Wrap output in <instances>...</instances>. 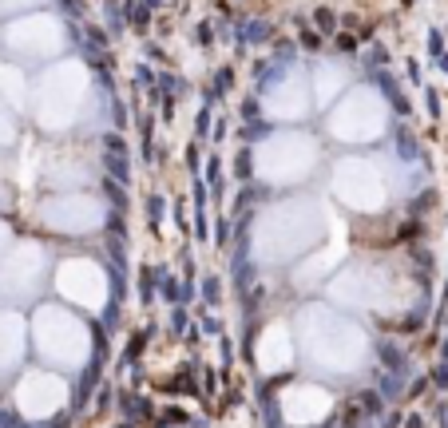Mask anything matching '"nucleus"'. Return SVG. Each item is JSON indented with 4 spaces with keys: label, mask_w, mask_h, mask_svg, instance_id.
<instances>
[{
    "label": "nucleus",
    "mask_w": 448,
    "mask_h": 428,
    "mask_svg": "<svg viewBox=\"0 0 448 428\" xmlns=\"http://www.w3.org/2000/svg\"><path fill=\"white\" fill-rule=\"evenodd\" d=\"M230 242H234V222L226 218V214H218L214 218V246L218 250H230Z\"/></svg>",
    "instance_id": "ddd939ff"
},
{
    "label": "nucleus",
    "mask_w": 448,
    "mask_h": 428,
    "mask_svg": "<svg viewBox=\"0 0 448 428\" xmlns=\"http://www.w3.org/2000/svg\"><path fill=\"white\" fill-rule=\"evenodd\" d=\"M135 79H139V83H155V72H151V68H143V63H139V68H135Z\"/></svg>",
    "instance_id": "c756f323"
},
{
    "label": "nucleus",
    "mask_w": 448,
    "mask_h": 428,
    "mask_svg": "<svg viewBox=\"0 0 448 428\" xmlns=\"http://www.w3.org/2000/svg\"><path fill=\"white\" fill-rule=\"evenodd\" d=\"M103 171H108V174H115V183H119V187H128V183H131L128 155H108V159H103Z\"/></svg>",
    "instance_id": "9d476101"
},
{
    "label": "nucleus",
    "mask_w": 448,
    "mask_h": 428,
    "mask_svg": "<svg viewBox=\"0 0 448 428\" xmlns=\"http://www.w3.org/2000/svg\"><path fill=\"white\" fill-rule=\"evenodd\" d=\"M234 174H238V183H250V174H254V147H242L238 159H234Z\"/></svg>",
    "instance_id": "4468645a"
},
{
    "label": "nucleus",
    "mask_w": 448,
    "mask_h": 428,
    "mask_svg": "<svg viewBox=\"0 0 448 428\" xmlns=\"http://www.w3.org/2000/svg\"><path fill=\"white\" fill-rule=\"evenodd\" d=\"M230 88H234V72H230V68H218L214 79H210V88H207V103H218Z\"/></svg>",
    "instance_id": "0eeeda50"
},
{
    "label": "nucleus",
    "mask_w": 448,
    "mask_h": 428,
    "mask_svg": "<svg viewBox=\"0 0 448 428\" xmlns=\"http://www.w3.org/2000/svg\"><path fill=\"white\" fill-rule=\"evenodd\" d=\"M238 40H242V48L266 44V40H274V24H270V20H242Z\"/></svg>",
    "instance_id": "7ed1b4c3"
},
{
    "label": "nucleus",
    "mask_w": 448,
    "mask_h": 428,
    "mask_svg": "<svg viewBox=\"0 0 448 428\" xmlns=\"http://www.w3.org/2000/svg\"><path fill=\"white\" fill-rule=\"evenodd\" d=\"M56 4H60L72 20H83V12H88V8H83V0H56Z\"/></svg>",
    "instance_id": "a878e982"
},
{
    "label": "nucleus",
    "mask_w": 448,
    "mask_h": 428,
    "mask_svg": "<svg viewBox=\"0 0 448 428\" xmlns=\"http://www.w3.org/2000/svg\"><path fill=\"white\" fill-rule=\"evenodd\" d=\"M155 282H159V269L143 266V278H139V298H143V305H151V301H155Z\"/></svg>",
    "instance_id": "2eb2a0df"
},
{
    "label": "nucleus",
    "mask_w": 448,
    "mask_h": 428,
    "mask_svg": "<svg viewBox=\"0 0 448 428\" xmlns=\"http://www.w3.org/2000/svg\"><path fill=\"white\" fill-rule=\"evenodd\" d=\"M298 48H305V52H321V32H314L309 24L302 28V40H298Z\"/></svg>",
    "instance_id": "4be33fe9"
},
{
    "label": "nucleus",
    "mask_w": 448,
    "mask_h": 428,
    "mask_svg": "<svg viewBox=\"0 0 448 428\" xmlns=\"http://www.w3.org/2000/svg\"><path fill=\"white\" fill-rule=\"evenodd\" d=\"M103 12H108V36H123V12L115 8V0H103Z\"/></svg>",
    "instance_id": "f3484780"
},
{
    "label": "nucleus",
    "mask_w": 448,
    "mask_h": 428,
    "mask_svg": "<svg viewBox=\"0 0 448 428\" xmlns=\"http://www.w3.org/2000/svg\"><path fill=\"white\" fill-rule=\"evenodd\" d=\"M210 119H214V115H210V103L198 108V115H194V135H198V139H210Z\"/></svg>",
    "instance_id": "aec40b11"
},
{
    "label": "nucleus",
    "mask_w": 448,
    "mask_h": 428,
    "mask_svg": "<svg viewBox=\"0 0 448 428\" xmlns=\"http://www.w3.org/2000/svg\"><path fill=\"white\" fill-rule=\"evenodd\" d=\"M203 298H207V305H218V301H223V282H218V274H207V278H203Z\"/></svg>",
    "instance_id": "6ab92c4d"
},
{
    "label": "nucleus",
    "mask_w": 448,
    "mask_h": 428,
    "mask_svg": "<svg viewBox=\"0 0 448 428\" xmlns=\"http://www.w3.org/2000/svg\"><path fill=\"white\" fill-rule=\"evenodd\" d=\"M377 88L385 92V99L393 103V111H397V115H409V103H405V95H400V83L389 76V72H377Z\"/></svg>",
    "instance_id": "39448f33"
},
{
    "label": "nucleus",
    "mask_w": 448,
    "mask_h": 428,
    "mask_svg": "<svg viewBox=\"0 0 448 428\" xmlns=\"http://www.w3.org/2000/svg\"><path fill=\"white\" fill-rule=\"evenodd\" d=\"M163 214H167V203H163L159 194H151V198H147V218H151V226H155V230H159Z\"/></svg>",
    "instance_id": "412c9836"
},
{
    "label": "nucleus",
    "mask_w": 448,
    "mask_h": 428,
    "mask_svg": "<svg viewBox=\"0 0 448 428\" xmlns=\"http://www.w3.org/2000/svg\"><path fill=\"white\" fill-rule=\"evenodd\" d=\"M194 36H198V44H210V40H214V32H210V24H198V32H194Z\"/></svg>",
    "instance_id": "2f4dec72"
},
{
    "label": "nucleus",
    "mask_w": 448,
    "mask_h": 428,
    "mask_svg": "<svg viewBox=\"0 0 448 428\" xmlns=\"http://www.w3.org/2000/svg\"><path fill=\"white\" fill-rule=\"evenodd\" d=\"M429 52H432V56H440V52H445V44H440V32H432V36H429Z\"/></svg>",
    "instance_id": "473e14b6"
},
{
    "label": "nucleus",
    "mask_w": 448,
    "mask_h": 428,
    "mask_svg": "<svg viewBox=\"0 0 448 428\" xmlns=\"http://www.w3.org/2000/svg\"><path fill=\"white\" fill-rule=\"evenodd\" d=\"M99 190H103V198L112 203V210H119V214L128 210V194H123V187H119L115 179H99Z\"/></svg>",
    "instance_id": "1a4fd4ad"
},
{
    "label": "nucleus",
    "mask_w": 448,
    "mask_h": 428,
    "mask_svg": "<svg viewBox=\"0 0 448 428\" xmlns=\"http://www.w3.org/2000/svg\"><path fill=\"white\" fill-rule=\"evenodd\" d=\"M266 131H270V127H266V123H258V119H254V123H246V127H242L238 135H242V143H246V147H250V143H254V139H262V135H266Z\"/></svg>",
    "instance_id": "5701e85b"
},
{
    "label": "nucleus",
    "mask_w": 448,
    "mask_h": 428,
    "mask_svg": "<svg viewBox=\"0 0 448 428\" xmlns=\"http://www.w3.org/2000/svg\"><path fill=\"white\" fill-rule=\"evenodd\" d=\"M258 111H262V103H258V92L250 95V99H242V119H246V123H254Z\"/></svg>",
    "instance_id": "393cba45"
},
{
    "label": "nucleus",
    "mask_w": 448,
    "mask_h": 428,
    "mask_svg": "<svg viewBox=\"0 0 448 428\" xmlns=\"http://www.w3.org/2000/svg\"><path fill=\"white\" fill-rule=\"evenodd\" d=\"M278 68H286V63L298 60V40H274V56H270Z\"/></svg>",
    "instance_id": "f8f14e48"
},
{
    "label": "nucleus",
    "mask_w": 448,
    "mask_h": 428,
    "mask_svg": "<svg viewBox=\"0 0 448 428\" xmlns=\"http://www.w3.org/2000/svg\"><path fill=\"white\" fill-rule=\"evenodd\" d=\"M194 230H198V238L207 242L210 238V222H207V210H194Z\"/></svg>",
    "instance_id": "c85d7f7f"
},
{
    "label": "nucleus",
    "mask_w": 448,
    "mask_h": 428,
    "mask_svg": "<svg viewBox=\"0 0 448 428\" xmlns=\"http://www.w3.org/2000/svg\"><path fill=\"white\" fill-rule=\"evenodd\" d=\"M282 416L289 425H318L321 416H329V396L318 389H289L282 396Z\"/></svg>",
    "instance_id": "f03ea898"
},
{
    "label": "nucleus",
    "mask_w": 448,
    "mask_h": 428,
    "mask_svg": "<svg viewBox=\"0 0 448 428\" xmlns=\"http://www.w3.org/2000/svg\"><path fill=\"white\" fill-rule=\"evenodd\" d=\"M393 135H397V155H400V163H416V159H420V139H413V131H409V127H397Z\"/></svg>",
    "instance_id": "423d86ee"
},
{
    "label": "nucleus",
    "mask_w": 448,
    "mask_h": 428,
    "mask_svg": "<svg viewBox=\"0 0 448 428\" xmlns=\"http://www.w3.org/2000/svg\"><path fill=\"white\" fill-rule=\"evenodd\" d=\"M99 147H108V155H128V139L119 131H103L99 135Z\"/></svg>",
    "instance_id": "a211bd4d"
},
{
    "label": "nucleus",
    "mask_w": 448,
    "mask_h": 428,
    "mask_svg": "<svg viewBox=\"0 0 448 428\" xmlns=\"http://www.w3.org/2000/svg\"><path fill=\"white\" fill-rule=\"evenodd\" d=\"M143 4H147V8H155V4H163V0H143Z\"/></svg>",
    "instance_id": "f704fd0d"
},
{
    "label": "nucleus",
    "mask_w": 448,
    "mask_h": 428,
    "mask_svg": "<svg viewBox=\"0 0 448 428\" xmlns=\"http://www.w3.org/2000/svg\"><path fill=\"white\" fill-rule=\"evenodd\" d=\"M187 167H191V174H198V167H203V147H187Z\"/></svg>",
    "instance_id": "cd10ccee"
},
{
    "label": "nucleus",
    "mask_w": 448,
    "mask_h": 428,
    "mask_svg": "<svg viewBox=\"0 0 448 428\" xmlns=\"http://www.w3.org/2000/svg\"><path fill=\"white\" fill-rule=\"evenodd\" d=\"M155 285H159V294H163L167 301H171V305H183V285H179V278H175V274H167V269H159V282H155Z\"/></svg>",
    "instance_id": "6e6552de"
},
{
    "label": "nucleus",
    "mask_w": 448,
    "mask_h": 428,
    "mask_svg": "<svg viewBox=\"0 0 448 428\" xmlns=\"http://www.w3.org/2000/svg\"><path fill=\"white\" fill-rule=\"evenodd\" d=\"M147 60H155V63H163V48H159V44H147Z\"/></svg>",
    "instance_id": "72a5a7b5"
},
{
    "label": "nucleus",
    "mask_w": 448,
    "mask_h": 428,
    "mask_svg": "<svg viewBox=\"0 0 448 428\" xmlns=\"http://www.w3.org/2000/svg\"><path fill=\"white\" fill-rule=\"evenodd\" d=\"M83 40H88V48H83V52H108V40H112V36H108V28H99V24H88V32H83Z\"/></svg>",
    "instance_id": "dca6fc26"
},
{
    "label": "nucleus",
    "mask_w": 448,
    "mask_h": 428,
    "mask_svg": "<svg viewBox=\"0 0 448 428\" xmlns=\"http://www.w3.org/2000/svg\"><path fill=\"white\" fill-rule=\"evenodd\" d=\"M337 52H341V56H357V36H353V32H341V36H337Z\"/></svg>",
    "instance_id": "b1692460"
},
{
    "label": "nucleus",
    "mask_w": 448,
    "mask_h": 428,
    "mask_svg": "<svg viewBox=\"0 0 448 428\" xmlns=\"http://www.w3.org/2000/svg\"><path fill=\"white\" fill-rule=\"evenodd\" d=\"M309 20H314L309 28H314V32H321V36H329V32H334L337 24H341V16H337L334 8H314V16H309Z\"/></svg>",
    "instance_id": "9b49d317"
},
{
    "label": "nucleus",
    "mask_w": 448,
    "mask_h": 428,
    "mask_svg": "<svg viewBox=\"0 0 448 428\" xmlns=\"http://www.w3.org/2000/svg\"><path fill=\"white\" fill-rule=\"evenodd\" d=\"M123 24H131V32L147 36V28H151V8H147L143 0H128L123 4Z\"/></svg>",
    "instance_id": "20e7f679"
},
{
    "label": "nucleus",
    "mask_w": 448,
    "mask_h": 428,
    "mask_svg": "<svg viewBox=\"0 0 448 428\" xmlns=\"http://www.w3.org/2000/svg\"><path fill=\"white\" fill-rule=\"evenodd\" d=\"M64 400H68L64 380L48 377V373L24 377V385H20V393H17V405L28 420H48V416H56V412L64 409Z\"/></svg>",
    "instance_id": "f257e3e1"
},
{
    "label": "nucleus",
    "mask_w": 448,
    "mask_h": 428,
    "mask_svg": "<svg viewBox=\"0 0 448 428\" xmlns=\"http://www.w3.org/2000/svg\"><path fill=\"white\" fill-rule=\"evenodd\" d=\"M171 325H175V329H183V325H187V309H183V305H175V314H171Z\"/></svg>",
    "instance_id": "7c9ffc66"
},
{
    "label": "nucleus",
    "mask_w": 448,
    "mask_h": 428,
    "mask_svg": "<svg viewBox=\"0 0 448 428\" xmlns=\"http://www.w3.org/2000/svg\"><path fill=\"white\" fill-rule=\"evenodd\" d=\"M381 63H389V52H385V48H373V52H365V68H381Z\"/></svg>",
    "instance_id": "bb28decb"
}]
</instances>
